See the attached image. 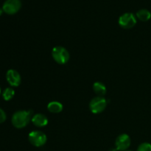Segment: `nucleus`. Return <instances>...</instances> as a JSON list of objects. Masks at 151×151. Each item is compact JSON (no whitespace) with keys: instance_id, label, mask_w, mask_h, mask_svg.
<instances>
[{"instance_id":"f257e3e1","label":"nucleus","mask_w":151,"mask_h":151,"mask_svg":"<svg viewBox=\"0 0 151 151\" xmlns=\"http://www.w3.org/2000/svg\"><path fill=\"white\" fill-rule=\"evenodd\" d=\"M32 111H18L13 114L12 116L11 122L13 126L18 129H21L26 127L32 119L33 116Z\"/></svg>"},{"instance_id":"f03ea898","label":"nucleus","mask_w":151,"mask_h":151,"mask_svg":"<svg viewBox=\"0 0 151 151\" xmlns=\"http://www.w3.org/2000/svg\"><path fill=\"white\" fill-rule=\"evenodd\" d=\"M52 56L56 63L58 64H66L70 59L69 51L62 46H56L52 50Z\"/></svg>"},{"instance_id":"7ed1b4c3","label":"nucleus","mask_w":151,"mask_h":151,"mask_svg":"<svg viewBox=\"0 0 151 151\" xmlns=\"http://www.w3.org/2000/svg\"><path fill=\"white\" fill-rule=\"evenodd\" d=\"M107 106V100L104 97H97L91 99L89 103V109L91 113L98 114L102 113Z\"/></svg>"},{"instance_id":"20e7f679","label":"nucleus","mask_w":151,"mask_h":151,"mask_svg":"<svg viewBox=\"0 0 151 151\" xmlns=\"http://www.w3.org/2000/svg\"><path fill=\"white\" fill-rule=\"evenodd\" d=\"M29 143L35 147H42L47 141V135L41 131H31L28 135Z\"/></svg>"},{"instance_id":"39448f33","label":"nucleus","mask_w":151,"mask_h":151,"mask_svg":"<svg viewBox=\"0 0 151 151\" xmlns=\"http://www.w3.org/2000/svg\"><path fill=\"white\" fill-rule=\"evenodd\" d=\"M118 22L123 29H131L137 24V17L132 13H125L119 16Z\"/></svg>"},{"instance_id":"423d86ee","label":"nucleus","mask_w":151,"mask_h":151,"mask_svg":"<svg viewBox=\"0 0 151 151\" xmlns=\"http://www.w3.org/2000/svg\"><path fill=\"white\" fill-rule=\"evenodd\" d=\"M22 7L21 0H6L2 6L3 11L8 15L16 14Z\"/></svg>"},{"instance_id":"0eeeda50","label":"nucleus","mask_w":151,"mask_h":151,"mask_svg":"<svg viewBox=\"0 0 151 151\" xmlns=\"http://www.w3.org/2000/svg\"><path fill=\"white\" fill-rule=\"evenodd\" d=\"M131 138L128 134H120L115 141V147L118 151H126L131 145Z\"/></svg>"},{"instance_id":"6e6552de","label":"nucleus","mask_w":151,"mask_h":151,"mask_svg":"<svg viewBox=\"0 0 151 151\" xmlns=\"http://www.w3.org/2000/svg\"><path fill=\"white\" fill-rule=\"evenodd\" d=\"M6 80L13 87L19 86L22 82V78L19 72L15 69H9L6 73Z\"/></svg>"},{"instance_id":"1a4fd4ad","label":"nucleus","mask_w":151,"mask_h":151,"mask_svg":"<svg viewBox=\"0 0 151 151\" xmlns=\"http://www.w3.org/2000/svg\"><path fill=\"white\" fill-rule=\"evenodd\" d=\"M31 122L35 126L38 128H43L47 125L49 120L47 116L43 114H36L32 116Z\"/></svg>"},{"instance_id":"9d476101","label":"nucleus","mask_w":151,"mask_h":151,"mask_svg":"<svg viewBox=\"0 0 151 151\" xmlns=\"http://www.w3.org/2000/svg\"><path fill=\"white\" fill-rule=\"evenodd\" d=\"M63 105L58 101H52L47 105V109L52 114H58L63 111Z\"/></svg>"},{"instance_id":"9b49d317","label":"nucleus","mask_w":151,"mask_h":151,"mask_svg":"<svg viewBox=\"0 0 151 151\" xmlns=\"http://www.w3.org/2000/svg\"><path fill=\"white\" fill-rule=\"evenodd\" d=\"M93 90L98 97H104L106 94V86L101 82H95L93 84Z\"/></svg>"},{"instance_id":"f8f14e48","label":"nucleus","mask_w":151,"mask_h":151,"mask_svg":"<svg viewBox=\"0 0 151 151\" xmlns=\"http://www.w3.org/2000/svg\"><path fill=\"white\" fill-rule=\"evenodd\" d=\"M136 17L142 22H147L151 18V13L147 9H140L136 13Z\"/></svg>"},{"instance_id":"ddd939ff","label":"nucleus","mask_w":151,"mask_h":151,"mask_svg":"<svg viewBox=\"0 0 151 151\" xmlns=\"http://www.w3.org/2000/svg\"><path fill=\"white\" fill-rule=\"evenodd\" d=\"M15 95V91L13 88H6L2 92V97L5 101H9L12 100Z\"/></svg>"},{"instance_id":"4468645a","label":"nucleus","mask_w":151,"mask_h":151,"mask_svg":"<svg viewBox=\"0 0 151 151\" xmlns=\"http://www.w3.org/2000/svg\"><path fill=\"white\" fill-rule=\"evenodd\" d=\"M137 151H151V144L148 142H144L139 145Z\"/></svg>"},{"instance_id":"2eb2a0df","label":"nucleus","mask_w":151,"mask_h":151,"mask_svg":"<svg viewBox=\"0 0 151 151\" xmlns=\"http://www.w3.org/2000/svg\"><path fill=\"white\" fill-rule=\"evenodd\" d=\"M6 119H7V115H6L5 112L0 108V124L3 123L6 120Z\"/></svg>"},{"instance_id":"dca6fc26","label":"nucleus","mask_w":151,"mask_h":151,"mask_svg":"<svg viewBox=\"0 0 151 151\" xmlns=\"http://www.w3.org/2000/svg\"><path fill=\"white\" fill-rule=\"evenodd\" d=\"M3 9L2 8H1V7H0V16H1V14H2V13H3Z\"/></svg>"},{"instance_id":"f3484780","label":"nucleus","mask_w":151,"mask_h":151,"mask_svg":"<svg viewBox=\"0 0 151 151\" xmlns=\"http://www.w3.org/2000/svg\"><path fill=\"white\" fill-rule=\"evenodd\" d=\"M110 151H116V148H115V149L112 148V149H111Z\"/></svg>"},{"instance_id":"a211bd4d","label":"nucleus","mask_w":151,"mask_h":151,"mask_svg":"<svg viewBox=\"0 0 151 151\" xmlns=\"http://www.w3.org/2000/svg\"><path fill=\"white\" fill-rule=\"evenodd\" d=\"M1 88H0V95H1Z\"/></svg>"},{"instance_id":"6ab92c4d","label":"nucleus","mask_w":151,"mask_h":151,"mask_svg":"<svg viewBox=\"0 0 151 151\" xmlns=\"http://www.w3.org/2000/svg\"><path fill=\"white\" fill-rule=\"evenodd\" d=\"M126 151H131V150H126Z\"/></svg>"}]
</instances>
